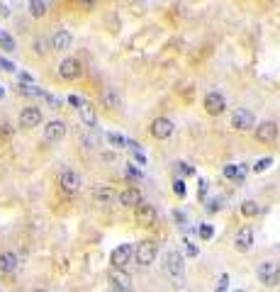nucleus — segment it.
<instances>
[{"instance_id": "5701e85b", "label": "nucleus", "mask_w": 280, "mask_h": 292, "mask_svg": "<svg viewBox=\"0 0 280 292\" xmlns=\"http://www.w3.org/2000/svg\"><path fill=\"white\" fill-rule=\"evenodd\" d=\"M241 215H244V217H256V215H261L258 202H256V200H246V202H241Z\"/></svg>"}, {"instance_id": "c03bdc74", "label": "nucleus", "mask_w": 280, "mask_h": 292, "mask_svg": "<svg viewBox=\"0 0 280 292\" xmlns=\"http://www.w3.org/2000/svg\"><path fill=\"white\" fill-rule=\"evenodd\" d=\"M236 292H241V290H236Z\"/></svg>"}, {"instance_id": "dca6fc26", "label": "nucleus", "mask_w": 280, "mask_h": 292, "mask_svg": "<svg viewBox=\"0 0 280 292\" xmlns=\"http://www.w3.org/2000/svg\"><path fill=\"white\" fill-rule=\"evenodd\" d=\"M107 278H110V285H112L115 290H129V288H132V278L127 275V270H117V268H112Z\"/></svg>"}, {"instance_id": "cd10ccee", "label": "nucleus", "mask_w": 280, "mask_h": 292, "mask_svg": "<svg viewBox=\"0 0 280 292\" xmlns=\"http://www.w3.org/2000/svg\"><path fill=\"white\" fill-rule=\"evenodd\" d=\"M271 163H273V158H271V156L258 158V161H256V166H254V170H256V173H263L266 168H271Z\"/></svg>"}, {"instance_id": "c756f323", "label": "nucleus", "mask_w": 280, "mask_h": 292, "mask_svg": "<svg viewBox=\"0 0 280 292\" xmlns=\"http://www.w3.org/2000/svg\"><path fill=\"white\" fill-rule=\"evenodd\" d=\"M173 193H176L178 197H185V180H176V183H173Z\"/></svg>"}, {"instance_id": "f257e3e1", "label": "nucleus", "mask_w": 280, "mask_h": 292, "mask_svg": "<svg viewBox=\"0 0 280 292\" xmlns=\"http://www.w3.org/2000/svg\"><path fill=\"white\" fill-rule=\"evenodd\" d=\"M163 270L176 285H180L183 278H185V258H183V253L180 251H168L166 258H163Z\"/></svg>"}, {"instance_id": "423d86ee", "label": "nucleus", "mask_w": 280, "mask_h": 292, "mask_svg": "<svg viewBox=\"0 0 280 292\" xmlns=\"http://www.w3.org/2000/svg\"><path fill=\"white\" fill-rule=\"evenodd\" d=\"M254 137L261 144H276V139H278V124L273 120H263L261 124L254 127Z\"/></svg>"}, {"instance_id": "79ce46f5", "label": "nucleus", "mask_w": 280, "mask_h": 292, "mask_svg": "<svg viewBox=\"0 0 280 292\" xmlns=\"http://www.w3.org/2000/svg\"><path fill=\"white\" fill-rule=\"evenodd\" d=\"M115 292H134V290H132V288H129V290H115Z\"/></svg>"}, {"instance_id": "9d476101", "label": "nucleus", "mask_w": 280, "mask_h": 292, "mask_svg": "<svg viewBox=\"0 0 280 292\" xmlns=\"http://www.w3.org/2000/svg\"><path fill=\"white\" fill-rule=\"evenodd\" d=\"M156 219H158V215H156V207H153V205L141 202V205L134 207V221H137L139 226H153Z\"/></svg>"}, {"instance_id": "c85d7f7f", "label": "nucleus", "mask_w": 280, "mask_h": 292, "mask_svg": "<svg viewBox=\"0 0 280 292\" xmlns=\"http://www.w3.org/2000/svg\"><path fill=\"white\" fill-rule=\"evenodd\" d=\"M80 142L88 146V148H95V146L100 144V137H98V134H85V137H83Z\"/></svg>"}, {"instance_id": "a211bd4d", "label": "nucleus", "mask_w": 280, "mask_h": 292, "mask_svg": "<svg viewBox=\"0 0 280 292\" xmlns=\"http://www.w3.org/2000/svg\"><path fill=\"white\" fill-rule=\"evenodd\" d=\"M71 42H73V37H71L69 29H56L54 37L49 39V44H51L54 51H66V49L71 47Z\"/></svg>"}, {"instance_id": "f704fd0d", "label": "nucleus", "mask_w": 280, "mask_h": 292, "mask_svg": "<svg viewBox=\"0 0 280 292\" xmlns=\"http://www.w3.org/2000/svg\"><path fill=\"white\" fill-rule=\"evenodd\" d=\"M185 256H190V258H195V256H198V248H195L190 241H185Z\"/></svg>"}, {"instance_id": "2eb2a0df", "label": "nucleus", "mask_w": 280, "mask_h": 292, "mask_svg": "<svg viewBox=\"0 0 280 292\" xmlns=\"http://www.w3.org/2000/svg\"><path fill=\"white\" fill-rule=\"evenodd\" d=\"M100 102H102V107H107V110H122V95H120L115 88H105L102 95H100Z\"/></svg>"}, {"instance_id": "393cba45", "label": "nucleus", "mask_w": 280, "mask_h": 292, "mask_svg": "<svg viewBox=\"0 0 280 292\" xmlns=\"http://www.w3.org/2000/svg\"><path fill=\"white\" fill-rule=\"evenodd\" d=\"M32 49H34V54H37V56H44V54L51 49V44H49V39H47V37H37V39H34V44H32Z\"/></svg>"}, {"instance_id": "f3484780", "label": "nucleus", "mask_w": 280, "mask_h": 292, "mask_svg": "<svg viewBox=\"0 0 280 292\" xmlns=\"http://www.w3.org/2000/svg\"><path fill=\"white\" fill-rule=\"evenodd\" d=\"M117 200H120V205L122 207H137V205H141L144 202V197H141V193L137 190V188H127V190H122L120 195H117Z\"/></svg>"}, {"instance_id": "f8f14e48", "label": "nucleus", "mask_w": 280, "mask_h": 292, "mask_svg": "<svg viewBox=\"0 0 280 292\" xmlns=\"http://www.w3.org/2000/svg\"><path fill=\"white\" fill-rule=\"evenodd\" d=\"M80 61L78 59H73V56H66L61 64H59V75L64 78V80H76L78 75H80Z\"/></svg>"}, {"instance_id": "f03ea898", "label": "nucleus", "mask_w": 280, "mask_h": 292, "mask_svg": "<svg viewBox=\"0 0 280 292\" xmlns=\"http://www.w3.org/2000/svg\"><path fill=\"white\" fill-rule=\"evenodd\" d=\"M156 256H158V243L153 239H144V241H139L134 246V261H137V266H141V268L151 266L156 261Z\"/></svg>"}, {"instance_id": "bb28decb", "label": "nucleus", "mask_w": 280, "mask_h": 292, "mask_svg": "<svg viewBox=\"0 0 280 292\" xmlns=\"http://www.w3.org/2000/svg\"><path fill=\"white\" fill-rule=\"evenodd\" d=\"M107 142H110V146H115V148H125L127 146V139L122 134H117V132H110L107 134Z\"/></svg>"}, {"instance_id": "0eeeda50", "label": "nucleus", "mask_w": 280, "mask_h": 292, "mask_svg": "<svg viewBox=\"0 0 280 292\" xmlns=\"http://www.w3.org/2000/svg\"><path fill=\"white\" fill-rule=\"evenodd\" d=\"M203 105H205V112L212 117H219L222 112H227V97L217 90H210L205 97H203Z\"/></svg>"}, {"instance_id": "4c0bfd02", "label": "nucleus", "mask_w": 280, "mask_h": 292, "mask_svg": "<svg viewBox=\"0 0 280 292\" xmlns=\"http://www.w3.org/2000/svg\"><path fill=\"white\" fill-rule=\"evenodd\" d=\"M219 207H222V200H214V202H212L210 207H205V210H207V212H217Z\"/></svg>"}, {"instance_id": "7c9ffc66", "label": "nucleus", "mask_w": 280, "mask_h": 292, "mask_svg": "<svg viewBox=\"0 0 280 292\" xmlns=\"http://www.w3.org/2000/svg\"><path fill=\"white\" fill-rule=\"evenodd\" d=\"M200 236H203V239H207V241H210L212 236H214V229H212L210 224H203V226H200Z\"/></svg>"}, {"instance_id": "9b49d317", "label": "nucleus", "mask_w": 280, "mask_h": 292, "mask_svg": "<svg viewBox=\"0 0 280 292\" xmlns=\"http://www.w3.org/2000/svg\"><path fill=\"white\" fill-rule=\"evenodd\" d=\"M64 137H66V122L51 120V122L44 124V142H47V144H56V142H61Z\"/></svg>"}, {"instance_id": "a19ab883", "label": "nucleus", "mask_w": 280, "mask_h": 292, "mask_svg": "<svg viewBox=\"0 0 280 292\" xmlns=\"http://www.w3.org/2000/svg\"><path fill=\"white\" fill-rule=\"evenodd\" d=\"M2 95H5V88H2V85H0V97H2Z\"/></svg>"}, {"instance_id": "ddd939ff", "label": "nucleus", "mask_w": 280, "mask_h": 292, "mask_svg": "<svg viewBox=\"0 0 280 292\" xmlns=\"http://www.w3.org/2000/svg\"><path fill=\"white\" fill-rule=\"evenodd\" d=\"M42 124V110L39 107H25L22 112H20V127H25V129H32V127H39Z\"/></svg>"}, {"instance_id": "7ed1b4c3", "label": "nucleus", "mask_w": 280, "mask_h": 292, "mask_svg": "<svg viewBox=\"0 0 280 292\" xmlns=\"http://www.w3.org/2000/svg\"><path fill=\"white\" fill-rule=\"evenodd\" d=\"M256 278L261 285L266 288H276L280 283V266L276 261H263L258 268H256Z\"/></svg>"}, {"instance_id": "6e6552de", "label": "nucleus", "mask_w": 280, "mask_h": 292, "mask_svg": "<svg viewBox=\"0 0 280 292\" xmlns=\"http://www.w3.org/2000/svg\"><path fill=\"white\" fill-rule=\"evenodd\" d=\"M132 258H134V246H132V243H122V246H117V248L110 253V263H112V268H117V270H125Z\"/></svg>"}, {"instance_id": "20e7f679", "label": "nucleus", "mask_w": 280, "mask_h": 292, "mask_svg": "<svg viewBox=\"0 0 280 292\" xmlns=\"http://www.w3.org/2000/svg\"><path fill=\"white\" fill-rule=\"evenodd\" d=\"M229 122H231V129H236V132H249V129H254V127H256V117H254V112H251V110H246V107L234 110Z\"/></svg>"}, {"instance_id": "ea45409f", "label": "nucleus", "mask_w": 280, "mask_h": 292, "mask_svg": "<svg viewBox=\"0 0 280 292\" xmlns=\"http://www.w3.org/2000/svg\"><path fill=\"white\" fill-rule=\"evenodd\" d=\"M80 2H83V5H85V7H90V5H95V2H98V0H80Z\"/></svg>"}, {"instance_id": "6ab92c4d", "label": "nucleus", "mask_w": 280, "mask_h": 292, "mask_svg": "<svg viewBox=\"0 0 280 292\" xmlns=\"http://www.w3.org/2000/svg\"><path fill=\"white\" fill-rule=\"evenodd\" d=\"M78 115H80V120H83V124L88 127V129H95V122H98V117H95V110H93V105L90 102H80V107H78Z\"/></svg>"}, {"instance_id": "58836bf2", "label": "nucleus", "mask_w": 280, "mask_h": 292, "mask_svg": "<svg viewBox=\"0 0 280 292\" xmlns=\"http://www.w3.org/2000/svg\"><path fill=\"white\" fill-rule=\"evenodd\" d=\"M2 134H5V137L10 134V124H0V137H2Z\"/></svg>"}, {"instance_id": "473e14b6", "label": "nucleus", "mask_w": 280, "mask_h": 292, "mask_svg": "<svg viewBox=\"0 0 280 292\" xmlns=\"http://www.w3.org/2000/svg\"><path fill=\"white\" fill-rule=\"evenodd\" d=\"M227 288H229V275H222V278H219V285H217L214 292H227Z\"/></svg>"}, {"instance_id": "aec40b11", "label": "nucleus", "mask_w": 280, "mask_h": 292, "mask_svg": "<svg viewBox=\"0 0 280 292\" xmlns=\"http://www.w3.org/2000/svg\"><path fill=\"white\" fill-rule=\"evenodd\" d=\"M17 266H20V261H17V256L12 253V251H2L0 253V273H15L17 270Z\"/></svg>"}, {"instance_id": "4be33fe9", "label": "nucleus", "mask_w": 280, "mask_h": 292, "mask_svg": "<svg viewBox=\"0 0 280 292\" xmlns=\"http://www.w3.org/2000/svg\"><path fill=\"white\" fill-rule=\"evenodd\" d=\"M29 15L32 17H44L47 15V0H29Z\"/></svg>"}, {"instance_id": "4468645a", "label": "nucleus", "mask_w": 280, "mask_h": 292, "mask_svg": "<svg viewBox=\"0 0 280 292\" xmlns=\"http://www.w3.org/2000/svg\"><path fill=\"white\" fill-rule=\"evenodd\" d=\"M251 246H254V229L251 226L239 229L236 236H234V248L241 251V253H246V251H251Z\"/></svg>"}, {"instance_id": "e433bc0d", "label": "nucleus", "mask_w": 280, "mask_h": 292, "mask_svg": "<svg viewBox=\"0 0 280 292\" xmlns=\"http://www.w3.org/2000/svg\"><path fill=\"white\" fill-rule=\"evenodd\" d=\"M69 102H71V105H73V107H76V110H78V107H80V102H83V100H80V97H78V95H69Z\"/></svg>"}, {"instance_id": "412c9836", "label": "nucleus", "mask_w": 280, "mask_h": 292, "mask_svg": "<svg viewBox=\"0 0 280 292\" xmlns=\"http://www.w3.org/2000/svg\"><path fill=\"white\" fill-rule=\"evenodd\" d=\"M90 195H93V200H95V202L107 205V202L115 197V190H112L110 185H95V188L90 190Z\"/></svg>"}, {"instance_id": "1a4fd4ad", "label": "nucleus", "mask_w": 280, "mask_h": 292, "mask_svg": "<svg viewBox=\"0 0 280 292\" xmlns=\"http://www.w3.org/2000/svg\"><path fill=\"white\" fill-rule=\"evenodd\" d=\"M80 185H83V180H80V175L76 173V170H61V175H59V188L66 193V195H76L78 190H80Z\"/></svg>"}, {"instance_id": "72a5a7b5", "label": "nucleus", "mask_w": 280, "mask_h": 292, "mask_svg": "<svg viewBox=\"0 0 280 292\" xmlns=\"http://www.w3.org/2000/svg\"><path fill=\"white\" fill-rule=\"evenodd\" d=\"M0 69H2V71L15 73V64H12V61H7V59H0Z\"/></svg>"}, {"instance_id": "b1692460", "label": "nucleus", "mask_w": 280, "mask_h": 292, "mask_svg": "<svg viewBox=\"0 0 280 292\" xmlns=\"http://www.w3.org/2000/svg\"><path fill=\"white\" fill-rule=\"evenodd\" d=\"M0 49H5V51H15V49H17L15 37H12L10 32H5V29H0Z\"/></svg>"}, {"instance_id": "a878e982", "label": "nucleus", "mask_w": 280, "mask_h": 292, "mask_svg": "<svg viewBox=\"0 0 280 292\" xmlns=\"http://www.w3.org/2000/svg\"><path fill=\"white\" fill-rule=\"evenodd\" d=\"M20 90H22V95H29V97H47V93L37 85H22Z\"/></svg>"}, {"instance_id": "2f4dec72", "label": "nucleus", "mask_w": 280, "mask_h": 292, "mask_svg": "<svg viewBox=\"0 0 280 292\" xmlns=\"http://www.w3.org/2000/svg\"><path fill=\"white\" fill-rule=\"evenodd\" d=\"M224 178H236V163H229V166H224Z\"/></svg>"}, {"instance_id": "37998d69", "label": "nucleus", "mask_w": 280, "mask_h": 292, "mask_svg": "<svg viewBox=\"0 0 280 292\" xmlns=\"http://www.w3.org/2000/svg\"><path fill=\"white\" fill-rule=\"evenodd\" d=\"M34 292H49V290H34Z\"/></svg>"}, {"instance_id": "39448f33", "label": "nucleus", "mask_w": 280, "mask_h": 292, "mask_svg": "<svg viewBox=\"0 0 280 292\" xmlns=\"http://www.w3.org/2000/svg\"><path fill=\"white\" fill-rule=\"evenodd\" d=\"M149 132H151V137H153V139L163 142V139H171V137H173L176 124H173L168 117H153V120H151V124H149Z\"/></svg>"}, {"instance_id": "c9c22d12", "label": "nucleus", "mask_w": 280, "mask_h": 292, "mask_svg": "<svg viewBox=\"0 0 280 292\" xmlns=\"http://www.w3.org/2000/svg\"><path fill=\"white\" fill-rule=\"evenodd\" d=\"M178 166H180V170H183L185 175H195V168H193V166H188V163H178Z\"/></svg>"}]
</instances>
